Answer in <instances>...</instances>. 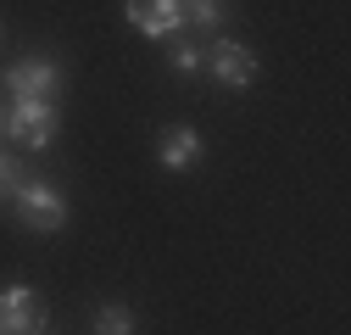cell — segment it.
<instances>
[{"label":"cell","instance_id":"cell-1","mask_svg":"<svg viewBox=\"0 0 351 335\" xmlns=\"http://www.w3.org/2000/svg\"><path fill=\"white\" fill-rule=\"evenodd\" d=\"M12 213H17V224L34 229V235H56V229L67 224V201H62V190H51L45 179H23V185L12 190Z\"/></svg>","mask_w":351,"mask_h":335},{"label":"cell","instance_id":"cell-2","mask_svg":"<svg viewBox=\"0 0 351 335\" xmlns=\"http://www.w3.org/2000/svg\"><path fill=\"white\" fill-rule=\"evenodd\" d=\"M56 129H62V117H56V101H12L6 106V135L17 140V146H51L56 140Z\"/></svg>","mask_w":351,"mask_h":335},{"label":"cell","instance_id":"cell-3","mask_svg":"<svg viewBox=\"0 0 351 335\" xmlns=\"http://www.w3.org/2000/svg\"><path fill=\"white\" fill-rule=\"evenodd\" d=\"M0 78H6V95H12V101H56V90H62V67L45 62V56L12 62Z\"/></svg>","mask_w":351,"mask_h":335},{"label":"cell","instance_id":"cell-4","mask_svg":"<svg viewBox=\"0 0 351 335\" xmlns=\"http://www.w3.org/2000/svg\"><path fill=\"white\" fill-rule=\"evenodd\" d=\"M34 330H51L34 285H6L0 290V335H34Z\"/></svg>","mask_w":351,"mask_h":335},{"label":"cell","instance_id":"cell-5","mask_svg":"<svg viewBox=\"0 0 351 335\" xmlns=\"http://www.w3.org/2000/svg\"><path fill=\"white\" fill-rule=\"evenodd\" d=\"M206 67H212V78L223 84V90H245V84L256 78V56L245 45H234V39H212L206 45Z\"/></svg>","mask_w":351,"mask_h":335},{"label":"cell","instance_id":"cell-6","mask_svg":"<svg viewBox=\"0 0 351 335\" xmlns=\"http://www.w3.org/2000/svg\"><path fill=\"white\" fill-rule=\"evenodd\" d=\"M123 17L134 23L140 34H151V39H173L179 23H184L179 0H123Z\"/></svg>","mask_w":351,"mask_h":335},{"label":"cell","instance_id":"cell-7","mask_svg":"<svg viewBox=\"0 0 351 335\" xmlns=\"http://www.w3.org/2000/svg\"><path fill=\"white\" fill-rule=\"evenodd\" d=\"M156 157H162L167 174H190V168L201 162V135L190 129V123H179V129H167V135H162Z\"/></svg>","mask_w":351,"mask_h":335},{"label":"cell","instance_id":"cell-8","mask_svg":"<svg viewBox=\"0 0 351 335\" xmlns=\"http://www.w3.org/2000/svg\"><path fill=\"white\" fill-rule=\"evenodd\" d=\"M179 12H184V23H190V28L217 34V28L229 23V0H179Z\"/></svg>","mask_w":351,"mask_h":335},{"label":"cell","instance_id":"cell-9","mask_svg":"<svg viewBox=\"0 0 351 335\" xmlns=\"http://www.w3.org/2000/svg\"><path fill=\"white\" fill-rule=\"evenodd\" d=\"M95 335H134V313H128L123 302H106L95 313Z\"/></svg>","mask_w":351,"mask_h":335},{"label":"cell","instance_id":"cell-10","mask_svg":"<svg viewBox=\"0 0 351 335\" xmlns=\"http://www.w3.org/2000/svg\"><path fill=\"white\" fill-rule=\"evenodd\" d=\"M167 62H173V67H179V73H195V67L206 62V51H201V45H190V39H179V45H173V51H167Z\"/></svg>","mask_w":351,"mask_h":335},{"label":"cell","instance_id":"cell-11","mask_svg":"<svg viewBox=\"0 0 351 335\" xmlns=\"http://www.w3.org/2000/svg\"><path fill=\"white\" fill-rule=\"evenodd\" d=\"M17 185H23V168H17V162H12L6 151H0V196H12Z\"/></svg>","mask_w":351,"mask_h":335},{"label":"cell","instance_id":"cell-12","mask_svg":"<svg viewBox=\"0 0 351 335\" xmlns=\"http://www.w3.org/2000/svg\"><path fill=\"white\" fill-rule=\"evenodd\" d=\"M0 135H6V106H0Z\"/></svg>","mask_w":351,"mask_h":335},{"label":"cell","instance_id":"cell-13","mask_svg":"<svg viewBox=\"0 0 351 335\" xmlns=\"http://www.w3.org/2000/svg\"><path fill=\"white\" fill-rule=\"evenodd\" d=\"M34 335H51V330H34Z\"/></svg>","mask_w":351,"mask_h":335}]
</instances>
